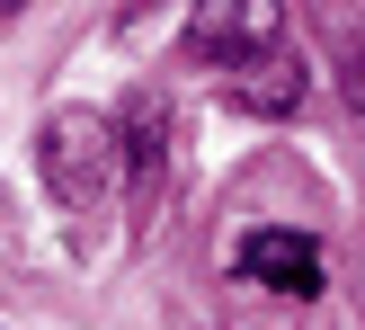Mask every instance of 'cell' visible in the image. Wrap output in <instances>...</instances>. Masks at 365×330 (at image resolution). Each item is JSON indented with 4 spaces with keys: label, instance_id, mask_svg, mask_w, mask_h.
Listing matches in <instances>:
<instances>
[{
    "label": "cell",
    "instance_id": "7",
    "mask_svg": "<svg viewBox=\"0 0 365 330\" xmlns=\"http://www.w3.org/2000/svg\"><path fill=\"white\" fill-rule=\"evenodd\" d=\"M0 9H27V0H0Z\"/></svg>",
    "mask_w": 365,
    "mask_h": 330
},
{
    "label": "cell",
    "instance_id": "5",
    "mask_svg": "<svg viewBox=\"0 0 365 330\" xmlns=\"http://www.w3.org/2000/svg\"><path fill=\"white\" fill-rule=\"evenodd\" d=\"M125 188H134L143 224L170 196V99H152V89H134V107H125Z\"/></svg>",
    "mask_w": 365,
    "mask_h": 330
},
{
    "label": "cell",
    "instance_id": "6",
    "mask_svg": "<svg viewBox=\"0 0 365 330\" xmlns=\"http://www.w3.org/2000/svg\"><path fill=\"white\" fill-rule=\"evenodd\" d=\"M348 107L365 116V45H348Z\"/></svg>",
    "mask_w": 365,
    "mask_h": 330
},
{
    "label": "cell",
    "instance_id": "4",
    "mask_svg": "<svg viewBox=\"0 0 365 330\" xmlns=\"http://www.w3.org/2000/svg\"><path fill=\"white\" fill-rule=\"evenodd\" d=\"M312 99V63L294 45H259L241 63H223V107L232 116H294Z\"/></svg>",
    "mask_w": 365,
    "mask_h": 330
},
{
    "label": "cell",
    "instance_id": "3",
    "mask_svg": "<svg viewBox=\"0 0 365 330\" xmlns=\"http://www.w3.org/2000/svg\"><path fill=\"white\" fill-rule=\"evenodd\" d=\"M232 268H241L250 286H267V295H294V304H312L321 286H330V259H321V241H312V232H285V224L241 232Z\"/></svg>",
    "mask_w": 365,
    "mask_h": 330
},
{
    "label": "cell",
    "instance_id": "2",
    "mask_svg": "<svg viewBox=\"0 0 365 330\" xmlns=\"http://www.w3.org/2000/svg\"><path fill=\"white\" fill-rule=\"evenodd\" d=\"M259 45H285V0H196L187 9V54L196 63H241Z\"/></svg>",
    "mask_w": 365,
    "mask_h": 330
},
{
    "label": "cell",
    "instance_id": "1",
    "mask_svg": "<svg viewBox=\"0 0 365 330\" xmlns=\"http://www.w3.org/2000/svg\"><path fill=\"white\" fill-rule=\"evenodd\" d=\"M36 170H45V188H53L63 214L107 206V188L125 179V125L98 116V107H53L45 134H36Z\"/></svg>",
    "mask_w": 365,
    "mask_h": 330
}]
</instances>
